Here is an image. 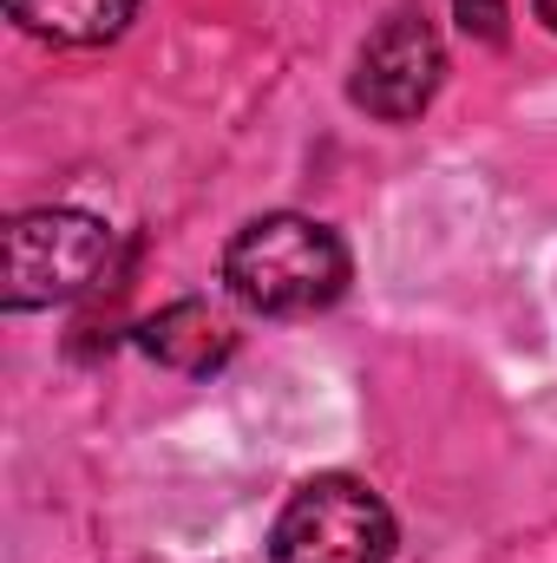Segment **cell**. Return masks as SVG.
Instances as JSON below:
<instances>
[{"label": "cell", "mask_w": 557, "mask_h": 563, "mask_svg": "<svg viewBox=\"0 0 557 563\" xmlns=\"http://www.w3.org/2000/svg\"><path fill=\"white\" fill-rule=\"evenodd\" d=\"M348 243L302 217V210H270L243 223L223 250V282L250 314H315L348 295Z\"/></svg>", "instance_id": "6da1fadb"}, {"label": "cell", "mask_w": 557, "mask_h": 563, "mask_svg": "<svg viewBox=\"0 0 557 563\" xmlns=\"http://www.w3.org/2000/svg\"><path fill=\"white\" fill-rule=\"evenodd\" d=\"M270 563H394V511L361 478L321 472L282 505Z\"/></svg>", "instance_id": "7a4b0ae2"}, {"label": "cell", "mask_w": 557, "mask_h": 563, "mask_svg": "<svg viewBox=\"0 0 557 563\" xmlns=\"http://www.w3.org/2000/svg\"><path fill=\"white\" fill-rule=\"evenodd\" d=\"M112 269V230L86 210H20L7 223V288L0 301L13 314L26 308H59L86 295Z\"/></svg>", "instance_id": "3957f363"}, {"label": "cell", "mask_w": 557, "mask_h": 563, "mask_svg": "<svg viewBox=\"0 0 557 563\" xmlns=\"http://www.w3.org/2000/svg\"><path fill=\"white\" fill-rule=\"evenodd\" d=\"M446 86V46L433 33V20L419 7H394L354 53V79H348V99L368 112V119H387V125H407L433 106V92Z\"/></svg>", "instance_id": "277c9868"}, {"label": "cell", "mask_w": 557, "mask_h": 563, "mask_svg": "<svg viewBox=\"0 0 557 563\" xmlns=\"http://www.w3.org/2000/svg\"><path fill=\"white\" fill-rule=\"evenodd\" d=\"M139 347L157 367H177V374H217L230 354H237V334L230 321L210 308V301H171L157 308L139 328Z\"/></svg>", "instance_id": "5b68a950"}, {"label": "cell", "mask_w": 557, "mask_h": 563, "mask_svg": "<svg viewBox=\"0 0 557 563\" xmlns=\"http://www.w3.org/2000/svg\"><path fill=\"white\" fill-rule=\"evenodd\" d=\"M7 13L53 46H106L132 26L139 0H7Z\"/></svg>", "instance_id": "8992f818"}, {"label": "cell", "mask_w": 557, "mask_h": 563, "mask_svg": "<svg viewBox=\"0 0 557 563\" xmlns=\"http://www.w3.org/2000/svg\"><path fill=\"white\" fill-rule=\"evenodd\" d=\"M452 20H459L472 40H485V46L505 40V0H452Z\"/></svg>", "instance_id": "52a82bcc"}, {"label": "cell", "mask_w": 557, "mask_h": 563, "mask_svg": "<svg viewBox=\"0 0 557 563\" xmlns=\"http://www.w3.org/2000/svg\"><path fill=\"white\" fill-rule=\"evenodd\" d=\"M532 13H538V20H545V26L557 33V0H532Z\"/></svg>", "instance_id": "ba28073f"}]
</instances>
